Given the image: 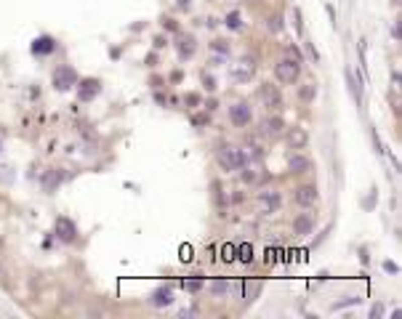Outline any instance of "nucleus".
<instances>
[{
  "instance_id": "f257e3e1",
  "label": "nucleus",
  "mask_w": 402,
  "mask_h": 319,
  "mask_svg": "<svg viewBox=\"0 0 402 319\" xmlns=\"http://www.w3.org/2000/svg\"><path fill=\"white\" fill-rule=\"evenodd\" d=\"M216 157H219L221 168H227V171H242V168H248V163H250V154L242 146H235V144L221 146Z\"/></svg>"
},
{
  "instance_id": "f03ea898",
  "label": "nucleus",
  "mask_w": 402,
  "mask_h": 319,
  "mask_svg": "<svg viewBox=\"0 0 402 319\" xmlns=\"http://www.w3.org/2000/svg\"><path fill=\"white\" fill-rule=\"evenodd\" d=\"M261 101H264V107L272 109V112H277V109L285 107L283 91H280L277 86H272V83H261Z\"/></svg>"
},
{
  "instance_id": "7ed1b4c3",
  "label": "nucleus",
  "mask_w": 402,
  "mask_h": 319,
  "mask_svg": "<svg viewBox=\"0 0 402 319\" xmlns=\"http://www.w3.org/2000/svg\"><path fill=\"white\" fill-rule=\"evenodd\" d=\"M275 74H277V80H283V83H296L298 74H301V64L296 59H280L277 67H275Z\"/></svg>"
},
{
  "instance_id": "20e7f679",
  "label": "nucleus",
  "mask_w": 402,
  "mask_h": 319,
  "mask_svg": "<svg viewBox=\"0 0 402 319\" xmlns=\"http://www.w3.org/2000/svg\"><path fill=\"white\" fill-rule=\"evenodd\" d=\"M280 205H283V194H280L277 189H264L258 192V208L264 215H272L280 210Z\"/></svg>"
},
{
  "instance_id": "39448f33",
  "label": "nucleus",
  "mask_w": 402,
  "mask_h": 319,
  "mask_svg": "<svg viewBox=\"0 0 402 319\" xmlns=\"http://www.w3.org/2000/svg\"><path fill=\"white\" fill-rule=\"evenodd\" d=\"M229 74H232V80H237V83H250V80L256 77V64H253V59H240L237 64H232Z\"/></svg>"
},
{
  "instance_id": "423d86ee",
  "label": "nucleus",
  "mask_w": 402,
  "mask_h": 319,
  "mask_svg": "<svg viewBox=\"0 0 402 319\" xmlns=\"http://www.w3.org/2000/svg\"><path fill=\"white\" fill-rule=\"evenodd\" d=\"M78 86V72L72 67H56L53 72V88L56 91H70Z\"/></svg>"
},
{
  "instance_id": "0eeeda50",
  "label": "nucleus",
  "mask_w": 402,
  "mask_h": 319,
  "mask_svg": "<svg viewBox=\"0 0 402 319\" xmlns=\"http://www.w3.org/2000/svg\"><path fill=\"white\" fill-rule=\"evenodd\" d=\"M250 120H253V112H250V107L245 101H237V104L229 107V123L235 128H245Z\"/></svg>"
},
{
  "instance_id": "6e6552de",
  "label": "nucleus",
  "mask_w": 402,
  "mask_h": 319,
  "mask_svg": "<svg viewBox=\"0 0 402 319\" xmlns=\"http://www.w3.org/2000/svg\"><path fill=\"white\" fill-rule=\"evenodd\" d=\"M56 234H59V240L61 242H75L78 240V226L70 221V218H56Z\"/></svg>"
},
{
  "instance_id": "1a4fd4ad",
  "label": "nucleus",
  "mask_w": 402,
  "mask_h": 319,
  "mask_svg": "<svg viewBox=\"0 0 402 319\" xmlns=\"http://www.w3.org/2000/svg\"><path fill=\"white\" fill-rule=\"evenodd\" d=\"M261 128H264V133L269 138H280V136H283V130H285V120L280 115H269L264 123H261Z\"/></svg>"
},
{
  "instance_id": "9d476101",
  "label": "nucleus",
  "mask_w": 402,
  "mask_h": 319,
  "mask_svg": "<svg viewBox=\"0 0 402 319\" xmlns=\"http://www.w3.org/2000/svg\"><path fill=\"white\" fill-rule=\"evenodd\" d=\"M293 197H296V202L301 205V208H312V205L317 202V197H320V194H317V189H314L312 184H306V186H298Z\"/></svg>"
},
{
  "instance_id": "9b49d317",
  "label": "nucleus",
  "mask_w": 402,
  "mask_h": 319,
  "mask_svg": "<svg viewBox=\"0 0 402 319\" xmlns=\"http://www.w3.org/2000/svg\"><path fill=\"white\" fill-rule=\"evenodd\" d=\"M314 231V218L309 213H301L298 218L293 221V234H298V237H306V234Z\"/></svg>"
},
{
  "instance_id": "f8f14e48",
  "label": "nucleus",
  "mask_w": 402,
  "mask_h": 319,
  "mask_svg": "<svg viewBox=\"0 0 402 319\" xmlns=\"http://www.w3.org/2000/svg\"><path fill=\"white\" fill-rule=\"evenodd\" d=\"M288 171L291 173H309L312 171V160L309 157H304V154H293L291 160H288Z\"/></svg>"
},
{
  "instance_id": "ddd939ff",
  "label": "nucleus",
  "mask_w": 402,
  "mask_h": 319,
  "mask_svg": "<svg viewBox=\"0 0 402 319\" xmlns=\"http://www.w3.org/2000/svg\"><path fill=\"white\" fill-rule=\"evenodd\" d=\"M288 144H291L293 149H306V144H309V133H306L304 128H291L288 130Z\"/></svg>"
},
{
  "instance_id": "4468645a",
  "label": "nucleus",
  "mask_w": 402,
  "mask_h": 319,
  "mask_svg": "<svg viewBox=\"0 0 402 319\" xmlns=\"http://www.w3.org/2000/svg\"><path fill=\"white\" fill-rule=\"evenodd\" d=\"M149 303L157 306V308L171 306V303H173V290H171V287H160V290H155L152 298H149Z\"/></svg>"
},
{
  "instance_id": "2eb2a0df",
  "label": "nucleus",
  "mask_w": 402,
  "mask_h": 319,
  "mask_svg": "<svg viewBox=\"0 0 402 319\" xmlns=\"http://www.w3.org/2000/svg\"><path fill=\"white\" fill-rule=\"evenodd\" d=\"M176 51H179V56H181V59H192V56L197 53V43H194V37L184 35L181 40L176 43Z\"/></svg>"
},
{
  "instance_id": "dca6fc26",
  "label": "nucleus",
  "mask_w": 402,
  "mask_h": 319,
  "mask_svg": "<svg viewBox=\"0 0 402 319\" xmlns=\"http://www.w3.org/2000/svg\"><path fill=\"white\" fill-rule=\"evenodd\" d=\"M78 93H80V101H91L93 96L99 93V80H83V83H78Z\"/></svg>"
},
{
  "instance_id": "f3484780",
  "label": "nucleus",
  "mask_w": 402,
  "mask_h": 319,
  "mask_svg": "<svg viewBox=\"0 0 402 319\" xmlns=\"http://www.w3.org/2000/svg\"><path fill=\"white\" fill-rule=\"evenodd\" d=\"M53 48H56V43H53V37H37V40L32 43V53H37V56H45V53H53Z\"/></svg>"
},
{
  "instance_id": "a211bd4d",
  "label": "nucleus",
  "mask_w": 402,
  "mask_h": 319,
  "mask_svg": "<svg viewBox=\"0 0 402 319\" xmlns=\"http://www.w3.org/2000/svg\"><path fill=\"white\" fill-rule=\"evenodd\" d=\"M344 77H347V86L352 88V96H354V101L360 104V101H362V80H357V77H354L349 67L344 69Z\"/></svg>"
},
{
  "instance_id": "6ab92c4d",
  "label": "nucleus",
  "mask_w": 402,
  "mask_h": 319,
  "mask_svg": "<svg viewBox=\"0 0 402 319\" xmlns=\"http://www.w3.org/2000/svg\"><path fill=\"white\" fill-rule=\"evenodd\" d=\"M61 178H64V176H61L59 171H51V173H45V176H43V186H45L48 192H53L56 186L61 184Z\"/></svg>"
},
{
  "instance_id": "aec40b11",
  "label": "nucleus",
  "mask_w": 402,
  "mask_h": 319,
  "mask_svg": "<svg viewBox=\"0 0 402 319\" xmlns=\"http://www.w3.org/2000/svg\"><path fill=\"white\" fill-rule=\"evenodd\" d=\"M227 27H229V30H235V32L242 30V16H240V11H232V14L227 16Z\"/></svg>"
},
{
  "instance_id": "412c9836",
  "label": "nucleus",
  "mask_w": 402,
  "mask_h": 319,
  "mask_svg": "<svg viewBox=\"0 0 402 319\" xmlns=\"http://www.w3.org/2000/svg\"><path fill=\"white\" fill-rule=\"evenodd\" d=\"M211 290H213L216 295H227L229 282H227V279H213V282H211Z\"/></svg>"
},
{
  "instance_id": "4be33fe9",
  "label": "nucleus",
  "mask_w": 402,
  "mask_h": 319,
  "mask_svg": "<svg viewBox=\"0 0 402 319\" xmlns=\"http://www.w3.org/2000/svg\"><path fill=\"white\" fill-rule=\"evenodd\" d=\"M298 96H301L304 101H312L314 99V86H312V83H309V86H304L301 91H298Z\"/></svg>"
},
{
  "instance_id": "5701e85b",
  "label": "nucleus",
  "mask_w": 402,
  "mask_h": 319,
  "mask_svg": "<svg viewBox=\"0 0 402 319\" xmlns=\"http://www.w3.org/2000/svg\"><path fill=\"white\" fill-rule=\"evenodd\" d=\"M269 30L280 32V30H283V19H280V16H269Z\"/></svg>"
},
{
  "instance_id": "b1692460",
  "label": "nucleus",
  "mask_w": 402,
  "mask_h": 319,
  "mask_svg": "<svg viewBox=\"0 0 402 319\" xmlns=\"http://www.w3.org/2000/svg\"><path fill=\"white\" fill-rule=\"evenodd\" d=\"M211 48H213V51H219V53H227V51H229V45H227V40H216V43H211Z\"/></svg>"
},
{
  "instance_id": "393cba45",
  "label": "nucleus",
  "mask_w": 402,
  "mask_h": 319,
  "mask_svg": "<svg viewBox=\"0 0 402 319\" xmlns=\"http://www.w3.org/2000/svg\"><path fill=\"white\" fill-rule=\"evenodd\" d=\"M184 287H186V290H200V279H186Z\"/></svg>"
},
{
  "instance_id": "a878e982",
  "label": "nucleus",
  "mask_w": 402,
  "mask_h": 319,
  "mask_svg": "<svg viewBox=\"0 0 402 319\" xmlns=\"http://www.w3.org/2000/svg\"><path fill=\"white\" fill-rule=\"evenodd\" d=\"M203 80H205V88H208V91H216V80H213L211 74H205Z\"/></svg>"
},
{
  "instance_id": "bb28decb",
  "label": "nucleus",
  "mask_w": 402,
  "mask_h": 319,
  "mask_svg": "<svg viewBox=\"0 0 402 319\" xmlns=\"http://www.w3.org/2000/svg\"><path fill=\"white\" fill-rule=\"evenodd\" d=\"M184 101H186L189 107H197V104H200V96H194V93H189V96H186Z\"/></svg>"
},
{
  "instance_id": "cd10ccee",
  "label": "nucleus",
  "mask_w": 402,
  "mask_h": 319,
  "mask_svg": "<svg viewBox=\"0 0 402 319\" xmlns=\"http://www.w3.org/2000/svg\"><path fill=\"white\" fill-rule=\"evenodd\" d=\"M384 271H389V274H397L399 266H397V264H391V261H386V264H384Z\"/></svg>"
},
{
  "instance_id": "c85d7f7f",
  "label": "nucleus",
  "mask_w": 402,
  "mask_h": 319,
  "mask_svg": "<svg viewBox=\"0 0 402 319\" xmlns=\"http://www.w3.org/2000/svg\"><path fill=\"white\" fill-rule=\"evenodd\" d=\"M240 253H242V261H245V264H248L250 258H253V256H250V248H248V245H242V248H240Z\"/></svg>"
},
{
  "instance_id": "c756f323",
  "label": "nucleus",
  "mask_w": 402,
  "mask_h": 319,
  "mask_svg": "<svg viewBox=\"0 0 402 319\" xmlns=\"http://www.w3.org/2000/svg\"><path fill=\"white\" fill-rule=\"evenodd\" d=\"M224 258H227V261H232V258H235V248H232V245H227V248H224Z\"/></svg>"
},
{
  "instance_id": "7c9ffc66",
  "label": "nucleus",
  "mask_w": 402,
  "mask_h": 319,
  "mask_svg": "<svg viewBox=\"0 0 402 319\" xmlns=\"http://www.w3.org/2000/svg\"><path fill=\"white\" fill-rule=\"evenodd\" d=\"M163 24H165V30H179V24H176L173 19H163Z\"/></svg>"
},
{
  "instance_id": "2f4dec72",
  "label": "nucleus",
  "mask_w": 402,
  "mask_h": 319,
  "mask_svg": "<svg viewBox=\"0 0 402 319\" xmlns=\"http://www.w3.org/2000/svg\"><path fill=\"white\" fill-rule=\"evenodd\" d=\"M381 314H384V306H373V311H370V316H373V319H378Z\"/></svg>"
},
{
  "instance_id": "473e14b6",
  "label": "nucleus",
  "mask_w": 402,
  "mask_h": 319,
  "mask_svg": "<svg viewBox=\"0 0 402 319\" xmlns=\"http://www.w3.org/2000/svg\"><path fill=\"white\" fill-rule=\"evenodd\" d=\"M163 45H165V37L157 35V37H155V48H163Z\"/></svg>"
},
{
  "instance_id": "72a5a7b5",
  "label": "nucleus",
  "mask_w": 402,
  "mask_h": 319,
  "mask_svg": "<svg viewBox=\"0 0 402 319\" xmlns=\"http://www.w3.org/2000/svg\"><path fill=\"white\" fill-rule=\"evenodd\" d=\"M181 6H189V0H181Z\"/></svg>"
},
{
  "instance_id": "f704fd0d",
  "label": "nucleus",
  "mask_w": 402,
  "mask_h": 319,
  "mask_svg": "<svg viewBox=\"0 0 402 319\" xmlns=\"http://www.w3.org/2000/svg\"><path fill=\"white\" fill-rule=\"evenodd\" d=\"M0 146H3V144H0Z\"/></svg>"
}]
</instances>
